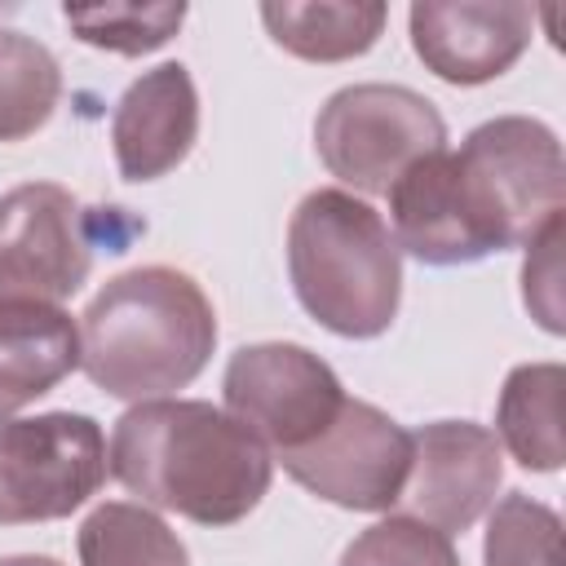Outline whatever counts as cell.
<instances>
[{
	"label": "cell",
	"mask_w": 566,
	"mask_h": 566,
	"mask_svg": "<svg viewBox=\"0 0 566 566\" xmlns=\"http://www.w3.org/2000/svg\"><path fill=\"white\" fill-rule=\"evenodd\" d=\"M106 469L142 504L199 526L243 522L274 482L270 451L203 398L133 402L111 429Z\"/></svg>",
	"instance_id": "6da1fadb"
},
{
	"label": "cell",
	"mask_w": 566,
	"mask_h": 566,
	"mask_svg": "<svg viewBox=\"0 0 566 566\" xmlns=\"http://www.w3.org/2000/svg\"><path fill=\"white\" fill-rule=\"evenodd\" d=\"M212 349V301L186 270L172 265L115 274L80 314V367L119 402L172 398L199 380Z\"/></svg>",
	"instance_id": "7a4b0ae2"
},
{
	"label": "cell",
	"mask_w": 566,
	"mask_h": 566,
	"mask_svg": "<svg viewBox=\"0 0 566 566\" xmlns=\"http://www.w3.org/2000/svg\"><path fill=\"white\" fill-rule=\"evenodd\" d=\"M287 279L301 310L345 340H376L402 305V252L358 195L318 186L287 221Z\"/></svg>",
	"instance_id": "3957f363"
},
{
	"label": "cell",
	"mask_w": 566,
	"mask_h": 566,
	"mask_svg": "<svg viewBox=\"0 0 566 566\" xmlns=\"http://www.w3.org/2000/svg\"><path fill=\"white\" fill-rule=\"evenodd\" d=\"M460 203L486 252L526 248L566 212V159L544 119L495 115L451 150Z\"/></svg>",
	"instance_id": "277c9868"
},
{
	"label": "cell",
	"mask_w": 566,
	"mask_h": 566,
	"mask_svg": "<svg viewBox=\"0 0 566 566\" xmlns=\"http://www.w3.org/2000/svg\"><path fill=\"white\" fill-rule=\"evenodd\" d=\"M314 150L349 195H389L411 164L447 150V119L407 84H345L314 115Z\"/></svg>",
	"instance_id": "5b68a950"
},
{
	"label": "cell",
	"mask_w": 566,
	"mask_h": 566,
	"mask_svg": "<svg viewBox=\"0 0 566 566\" xmlns=\"http://www.w3.org/2000/svg\"><path fill=\"white\" fill-rule=\"evenodd\" d=\"M106 473V433L93 416H0V526L71 517Z\"/></svg>",
	"instance_id": "8992f818"
},
{
	"label": "cell",
	"mask_w": 566,
	"mask_h": 566,
	"mask_svg": "<svg viewBox=\"0 0 566 566\" xmlns=\"http://www.w3.org/2000/svg\"><path fill=\"white\" fill-rule=\"evenodd\" d=\"M221 394L226 411L270 451V460L310 447L349 398L340 376L296 340H256L234 349Z\"/></svg>",
	"instance_id": "52a82bcc"
},
{
	"label": "cell",
	"mask_w": 566,
	"mask_h": 566,
	"mask_svg": "<svg viewBox=\"0 0 566 566\" xmlns=\"http://www.w3.org/2000/svg\"><path fill=\"white\" fill-rule=\"evenodd\" d=\"M93 270L84 203L57 181H22L0 195V301L62 305Z\"/></svg>",
	"instance_id": "ba28073f"
},
{
	"label": "cell",
	"mask_w": 566,
	"mask_h": 566,
	"mask_svg": "<svg viewBox=\"0 0 566 566\" xmlns=\"http://www.w3.org/2000/svg\"><path fill=\"white\" fill-rule=\"evenodd\" d=\"M279 464L296 486L336 509L389 513L411 473V429L363 398H345L336 420L310 447L279 455Z\"/></svg>",
	"instance_id": "9c48e42d"
},
{
	"label": "cell",
	"mask_w": 566,
	"mask_h": 566,
	"mask_svg": "<svg viewBox=\"0 0 566 566\" xmlns=\"http://www.w3.org/2000/svg\"><path fill=\"white\" fill-rule=\"evenodd\" d=\"M504 486V451L486 424L433 420L411 433V473L398 495V513L442 535H464L486 517Z\"/></svg>",
	"instance_id": "30bf717a"
},
{
	"label": "cell",
	"mask_w": 566,
	"mask_h": 566,
	"mask_svg": "<svg viewBox=\"0 0 566 566\" xmlns=\"http://www.w3.org/2000/svg\"><path fill=\"white\" fill-rule=\"evenodd\" d=\"M407 22L424 71L460 88L500 80L535 35V9L522 0H416Z\"/></svg>",
	"instance_id": "8fae6325"
},
{
	"label": "cell",
	"mask_w": 566,
	"mask_h": 566,
	"mask_svg": "<svg viewBox=\"0 0 566 566\" xmlns=\"http://www.w3.org/2000/svg\"><path fill=\"white\" fill-rule=\"evenodd\" d=\"M199 137V88L181 62L142 71L115 102L111 150L124 181L168 177Z\"/></svg>",
	"instance_id": "7c38bea8"
},
{
	"label": "cell",
	"mask_w": 566,
	"mask_h": 566,
	"mask_svg": "<svg viewBox=\"0 0 566 566\" xmlns=\"http://www.w3.org/2000/svg\"><path fill=\"white\" fill-rule=\"evenodd\" d=\"M385 199H389V234L398 252L416 256L420 265H473L491 256L460 203L451 150L411 164L389 186Z\"/></svg>",
	"instance_id": "4fadbf2b"
},
{
	"label": "cell",
	"mask_w": 566,
	"mask_h": 566,
	"mask_svg": "<svg viewBox=\"0 0 566 566\" xmlns=\"http://www.w3.org/2000/svg\"><path fill=\"white\" fill-rule=\"evenodd\" d=\"M80 367V323L62 305L0 301V416L57 389Z\"/></svg>",
	"instance_id": "5bb4252c"
},
{
	"label": "cell",
	"mask_w": 566,
	"mask_h": 566,
	"mask_svg": "<svg viewBox=\"0 0 566 566\" xmlns=\"http://www.w3.org/2000/svg\"><path fill=\"white\" fill-rule=\"evenodd\" d=\"M261 22L301 62H349L380 40L389 9L380 0H265Z\"/></svg>",
	"instance_id": "9a60e30c"
},
{
	"label": "cell",
	"mask_w": 566,
	"mask_h": 566,
	"mask_svg": "<svg viewBox=\"0 0 566 566\" xmlns=\"http://www.w3.org/2000/svg\"><path fill=\"white\" fill-rule=\"evenodd\" d=\"M562 363H522L504 376L495 402V442L531 473H557L566 460L562 447Z\"/></svg>",
	"instance_id": "2e32d148"
},
{
	"label": "cell",
	"mask_w": 566,
	"mask_h": 566,
	"mask_svg": "<svg viewBox=\"0 0 566 566\" xmlns=\"http://www.w3.org/2000/svg\"><path fill=\"white\" fill-rule=\"evenodd\" d=\"M80 566H190L181 535L150 509L133 500L97 504L75 535Z\"/></svg>",
	"instance_id": "e0dca14e"
},
{
	"label": "cell",
	"mask_w": 566,
	"mask_h": 566,
	"mask_svg": "<svg viewBox=\"0 0 566 566\" xmlns=\"http://www.w3.org/2000/svg\"><path fill=\"white\" fill-rule=\"evenodd\" d=\"M62 97V66L35 35L0 27V142L40 133Z\"/></svg>",
	"instance_id": "ac0fdd59"
},
{
	"label": "cell",
	"mask_w": 566,
	"mask_h": 566,
	"mask_svg": "<svg viewBox=\"0 0 566 566\" xmlns=\"http://www.w3.org/2000/svg\"><path fill=\"white\" fill-rule=\"evenodd\" d=\"M71 35L80 44L119 53V57H142L164 49L181 22H186V4H66L62 9Z\"/></svg>",
	"instance_id": "d6986e66"
},
{
	"label": "cell",
	"mask_w": 566,
	"mask_h": 566,
	"mask_svg": "<svg viewBox=\"0 0 566 566\" xmlns=\"http://www.w3.org/2000/svg\"><path fill=\"white\" fill-rule=\"evenodd\" d=\"M486 566H562V517L557 509L509 491L486 509Z\"/></svg>",
	"instance_id": "ffe728a7"
},
{
	"label": "cell",
	"mask_w": 566,
	"mask_h": 566,
	"mask_svg": "<svg viewBox=\"0 0 566 566\" xmlns=\"http://www.w3.org/2000/svg\"><path fill=\"white\" fill-rule=\"evenodd\" d=\"M336 566H460V553L451 544V535L389 513L380 522H371L367 531H358Z\"/></svg>",
	"instance_id": "44dd1931"
},
{
	"label": "cell",
	"mask_w": 566,
	"mask_h": 566,
	"mask_svg": "<svg viewBox=\"0 0 566 566\" xmlns=\"http://www.w3.org/2000/svg\"><path fill=\"white\" fill-rule=\"evenodd\" d=\"M522 301L531 310V318L562 336V217L548 221L531 243H526V261H522Z\"/></svg>",
	"instance_id": "7402d4cb"
},
{
	"label": "cell",
	"mask_w": 566,
	"mask_h": 566,
	"mask_svg": "<svg viewBox=\"0 0 566 566\" xmlns=\"http://www.w3.org/2000/svg\"><path fill=\"white\" fill-rule=\"evenodd\" d=\"M0 566H62V562L49 553H13V557H0Z\"/></svg>",
	"instance_id": "603a6c76"
}]
</instances>
